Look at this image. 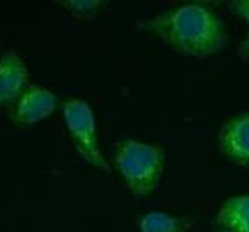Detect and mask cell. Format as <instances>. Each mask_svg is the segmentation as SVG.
<instances>
[{
    "label": "cell",
    "mask_w": 249,
    "mask_h": 232,
    "mask_svg": "<svg viewBox=\"0 0 249 232\" xmlns=\"http://www.w3.org/2000/svg\"><path fill=\"white\" fill-rule=\"evenodd\" d=\"M218 232H233V231H229V229H220Z\"/></svg>",
    "instance_id": "8fae6325"
},
{
    "label": "cell",
    "mask_w": 249,
    "mask_h": 232,
    "mask_svg": "<svg viewBox=\"0 0 249 232\" xmlns=\"http://www.w3.org/2000/svg\"><path fill=\"white\" fill-rule=\"evenodd\" d=\"M59 108V99L52 90L42 85H28L14 102L9 118L16 127L26 128L49 118Z\"/></svg>",
    "instance_id": "277c9868"
},
{
    "label": "cell",
    "mask_w": 249,
    "mask_h": 232,
    "mask_svg": "<svg viewBox=\"0 0 249 232\" xmlns=\"http://www.w3.org/2000/svg\"><path fill=\"white\" fill-rule=\"evenodd\" d=\"M137 30L149 33L177 54L210 58L229 43L225 23L211 5L191 2L170 7L137 23Z\"/></svg>",
    "instance_id": "6da1fadb"
},
{
    "label": "cell",
    "mask_w": 249,
    "mask_h": 232,
    "mask_svg": "<svg viewBox=\"0 0 249 232\" xmlns=\"http://www.w3.org/2000/svg\"><path fill=\"white\" fill-rule=\"evenodd\" d=\"M113 165L133 196L147 197L160 186L166 153L156 144L123 139L114 147Z\"/></svg>",
    "instance_id": "7a4b0ae2"
},
{
    "label": "cell",
    "mask_w": 249,
    "mask_h": 232,
    "mask_svg": "<svg viewBox=\"0 0 249 232\" xmlns=\"http://www.w3.org/2000/svg\"><path fill=\"white\" fill-rule=\"evenodd\" d=\"M140 232H187L192 227L191 218L173 217L164 212H147L137 220Z\"/></svg>",
    "instance_id": "ba28073f"
},
{
    "label": "cell",
    "mask_w": 249,
    "mask_h": 232,
    "mask_svg": "<svg viewBox=\"0 0 249 232\" xmlns=\"http://www.w3.org/2000/svg\"><path fill=\"white\" fill-rule=\"evenodd\" d=\"M28 87V68L14 49L0 54V108H12Z\"/></svg>",
    "instance_id": "8992f818"
},
{
    "label": "cell",
    "mask_w": 249,
    "mask_h": 232,
    "mask_svg": "<svg viewBox=\"0 0 249 232\" xmlns=\"http://www.w3.org/2000/svg\"><path fill=\"white\" fill-rule=\"evenodd\" d=\"M59 5L66 9L76 19L89 21L102 14L106 2H102V0H62V2H59Z\"/></svg>",
    "instance_id": "9c48e42d"
},
{
    "label": "cell",
    "mask_w": 249,
    "mask_h": 232,
    "mask_svg": "<svg viewBox=\"0 0 249 232\" xmlns=\"http://www.w3.org/2000/svg\"><path fill=\"white\" fill-rule=\"evenodd\" d=\"M230 9L237 16L244 18L246 23H248V35L242 40V43L239 45V51H237L239 58L242 61H248L249 59V0H233V2H230Z\"/></svg>",
    "instance_id": "30bf717a"
},
{
    "label": "cell",
    "mask_w": 249,
    "mask_h": 232,
    "mask_svg": "<svg viewBox=\"0 0 249 232\" xmlns=\"http://www.w3.org/2000/svg\"><path fill=\"white\" fill-rule=\"evenodd\" d=\"M218 227L249 232V196H233L222 203L214 218Z\"/></svg>",
    "instance_id": "52a82bcc"
},
{
    "label": "cell",
    "mask_w": 249,
    "mask_h": 232,
    "mask_svg": "<svg viewBox=\"0 0 249 232\" xmlns=\"http://www.w3.org/2000/svg\"><path fill=\"white\" fill-rule=\"evenodd\" d=\"M218 147L232 163L249 168V111L232 116L220 127Z\"/></svg>",
    "instance_id": "5b68a950"
},
{
    "label": "cell",
    "mask_w": 249,
    "mask_h": 232,
    "mask_svg": "<svg viewBox=\"0 0 249 232\" xmlns=\"http://www.w3.org/2000/svg\"><path fill=\"white\" fill-rule=\"evenodd\" d=\"M61 111L68 134L73 140V146L78 155L82 156L87 165L97 168L104 174H109L111 167L101 151L97 121H95L92 106L83 99L70 97L61 102Z\"/></svg>",
    "instance_id": "3957f363"
}]
</instances>
